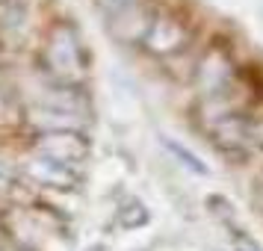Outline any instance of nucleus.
I'll use <instances>...</instances> for the list:
<instances>
[{"instance_id": "nucleus-1", "label": "nucleus", "mask_w": 263, "mask_h": 251, "mask_svg": "<svg viewBox=\"0 0 263 251\" xmlns=\"http://www.w3.org/2000/svg\"><path fill=\"white\" fill-rule=\"evenodd\" d=\"M42 62L53 80L68 86L86 80V74H89V53H86L77 30L65 21H57L48 30L45 48H42Z\"/></svg>"}, {"instance_id": "nucleus-2", "label": "nucleus", "mask_w": 263, "mask_h": 251, "mask_svg": "<svg viewBox=\"0 0 263 251\" xmlns=\"http://www.w3.org/2000/svg\"><path fill=\"white\" fill-rule=\"evenodd\" d=\"M36 151L42 154V160L71 168L89 157V142H86V136L74 130H48L36 139Z\"/></svg>"}, {"instance_id": "nucleus-3", "label": "nucleus", "mask_w": 263, "mask_h": 251, "mask_svg": "<svg viewBox=\"0 0 263 251\" xmlns=\"http://www.w3.org/2000/svg\"><path fill=\"white\" fill-rule=\"evenodd\" d=\"M145 48H151L154 53H178L180 48H186L190 42V30L186 24L175 18L168 12H160L148 21V30H145Z\"/></svg>"}, {"instance_id": "nucleus-4", "label": "nucleus", "mask_w": 263, "mask_h": 251, "mask_svg": "<svg viewBox=\"0 0 263 251\" xmlns=\"http://www.w3.org/2000/svg\"><path fill=\"white\" fill-rule=\"evenodd\" d=\"M234 74H237L234 56L225 48H210L207 50V60H201V65H198L201 86H204V92H210V95H222L228 86L234 83Z\"/></svg>"}, {"instance_id": "nucleus-5", "label": "nucleus", "mask_w": 263, "mask_h": 251, "mask_svg": "<svg viewBox=\"0 0 263 251\" xmlns=\"http://www.w3.org/2000/svg\"><path fill=\"white\" fill-rule=\"evenodd\" d=\"M30 175L39 178L42 183H50V186H74V175L68 166H60V163H50V160H33V166H30Z\"/></svg>"}, {"instance_id": "nucleus-6", "label": "nucleus", "mask_w": 263, "mask_h": 251, "mask_svg": "<svg viewBox=\"0 0 263 251\" xmlns=\"http://www.w3.org/2000/svg\"><path fill=\"white\" fill-rule=\"evenodd\" d=\"M133 0H101V6L109 9V12H121V9H127Z\"/></svg>"}]
</instances>
